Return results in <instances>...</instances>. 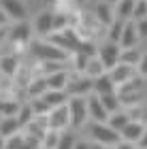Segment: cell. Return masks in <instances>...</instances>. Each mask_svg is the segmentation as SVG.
<instances>
[{
  "label": "cell",
  "mask_w": 147,
  "mask_h": 149,
  "mask_svg": "<svg viewBox=\"0 0 147 149\" xmlns=\"http://www.w3.org/2000/svg\"><path fill=\"white\" fill-rule=\"evenodd\" d=\"M4 149H9V147H4Z\"/></svg>",
  "instance_id": "cell-45"
},
{
  "label": "cell",
  "mask_w": 147,
  "mask_h": 149,
  "mask_svg": "<svg viewBox=\"0 0 147 149\" xmlns=\"http://www.w3.org/2000/svg\"><path fill=\"white\" fill-rule=\"evenodd\" d=\"M60 136H62V132H58V130H47V134L43 136V147H45V149H56V145L60 143Z\"/></svg>",
  "instance_id": "cell-32"
},
{
  "label": "cell",
  "mask_w": 147,
  "mask_h": 149,
  "mask_svg": "<svg viewBox=\"0 0 147 149\" xmlns=\"http://www.w3.org/2000/svg\"><path fill=\"white\" fill-rule=\"evenodd\" d=\"M30 24L26 22H13L11 24V30H9V43L15 47H28L30 45V40H32V32H30ZM19 51V49H17Z\"/></svg>",
  "instance_id": "cell-5"
},
{
  "label": "cell",
  "mask_w": 147,
  "mask_h": 149,
  "mask_svg": "<svg viewBox=\"0 0 147 149\" xmlns=\"http://www.w3.org/2000/svg\"><path fill=\"white\" fill-rule=\"evenodd\" d=\"M128 115H130V119H134V121H143V124H147V109L143 107V102H139L134 107H128Z\"/></svg>",
  "instance_id": "cell-30"
},
{
  "label": "cell",
  "mask_w": 147,
  "mask_h": 149,
  "mask_svg": "<svg viewBox=\"0 0 147 149\" xmlns=\"http://www.w3.org/2000/svg\"><path fill=\"white\" fill-rule=\"evenodd\" d=\"M107 2H109V4H115V2H117V0H107Z\"/></svg>",
  "instance_id": "cell-43"
},
{
  "label": "cell",
  "mask_w": 147,
  "mask_h": 149,
  "mask_svg": "<svg viewBox=\"0 0 147 149\" xmlns=\"http://www.w3.org/2000/svg\"><path fill=\"white\" fill-rule=\"evenodd\" d=\"M134 147H137L134 143H128V141H119V143L113 147V149H134Z\"/></svg>",
  "instance_id": "cell-38"
},
{
  "label": "cell",
  "mask_w": 147,
  "mask_h": 149,
  "mask_svg": "<svg viewBox=\"0 0 147 149\" xmlns=\"http://www.w3.org/2000/svg\"><path fill=\"white\" fill-rule=\"evenodd\" d=\"M4 147H6V139L0 136V149H4Z\"/></svg>",
  "instance_id": "cell-42"
},
{
  "label": "cell",
  "mask_w": 147,
  "mask_h": 149,
  "mask_svg": "<svg viewBox=\"0 0 147 149\" xmlns=\"http://www.w3.org/2000/svg\"><path fill=\"white\" fill-rule=\"evenodd\" d=\"M32 119H34V111H32V104L28 102V100H24L22 107H19V111H17V121H19V124H22V128H24V126H28Z\"/></svg>",
  "instance_id": "cell-27"
},
{
  "label": "cell",
  "mask_w": 147,
  "mask_h": 149,
  "mask_svg": "<svg viewBox=\"0 0 147 149\" xmlns=\"http://www.w3.org/2000/svg\"><path fill=\"white\" fill-rule=\"evenodd\" d=\"M137 72L141 74V77H147V53L141 56V62H139V66H137Z\"/></svg>",
  "instance_id": "cell-36"
},
{
  "label": "cell",
  "mask_w": 147,
  "mask_h": 149,
  "mask_svg": "<svg viewBox=\"0 0 147 149\" xmlns=\"http://www.w3.org/2000/svg\"><path fill=\"white\" fill-rule=\"evenodd\" d=\"M94 19L102 26V28H109V26L115 22V11H113V4H109L107 0L98 2L96 9H94Z\"/></svg>",
  "instance_id": "cell-14"
},
{
  "label": "cell",
  "mask_w": 147,
  "mask_h": 149,
  "mask_svg": "<svg viewBox=\"0 0 147 149\" xmlns=\"http://www.w3.org/2000/svg\"><path fill=\"white\" fill-rule=\"evenodd\" d=\"M88 115H90V121H107V119H109V115H111L109 111L105 109L100 96L94 94V92L88 96Z\"/></svg>",
  "instance_id": "cell-8"
},
{
  "label": "cell",
  "mask_w": 147,
  "mask_h": 149,
  "mask_svg": "<svg viewBox=\"0 0 147 149\" xmlns=\"http://www.w3.org/2000/svg\"><path fill=\"white\" fill-rule=\"evenodd\" d=\"M0 26H11V19H9V15L0 9Z\"/></svg>",
  "instance_id": "cell-39"
},
{
  "label": "cell",
  "mask_w": 147,
  "mask_h": 149,
  "mask_svg": "<svg viewBox=\"0 0 147 149\" xmlns=\"http://www.w3.org/2000/svg\"><path fill=\"white\" fill-rule=\"evenodd\" d=\"M119 53H122V47H119V43H113V40L107 38L105 43L98 45V53H96V56L100 58V62L105 64V68L111 70L113 66L119 62Z\"/></svg>",
  "instance_id": "cell-6"
},
{
  "label": "cell",
  "mask_w": 147,
  "mask_h": 149,
  "mask_svg": "<svg viewBox=\"0 0 147 149\" xmlns=\"http://www.w3.org/2000/svg\"><path fill=\"white\" fill-rule=\"evenodd\" d=\"M134 24H137V30H139V36H141V40L147 38V17L139 19V22H134Z\"/></svg>",
  "instance_id": "cell-35"
},
{
  "label": "cell",
  "mask_w": 147,
  "mask_h": 149,
  "mask_svg": "<svg viewBox=\"0 0 147 149\" xmlns=\"http://www.w3.org/2000/svg\"><path fill=\"white\" fill-rule=\"evenodd\" d=\"M68 26H72L68 13H53V32L64 30V28H68Z\"/></svg>",
  "instance_id": "cell-31"
},
{
  "label": "cell",
  "mask_w": 147,
  "mask_h": 149,
  "mask_svg": "<svg viewBox=\"0 0 147 149\" xmlns=\"http://www.w3.org/2000/svg\"><path fill=\"white\" fill-rule=\"evenodd\" d=\"M53 13L56 11H41L34 19V30L41 38H47L53 32Z\"/></svg>",
  "instance_id": "cell-12"
},
{
  "label": "cell",
  "mask_w": 147,
  "mask_h": 149,
  "mask_svg": "<svg viewBox=\"0 0 147 149\" xmlns=\"http://www.w3.org/2000/svg\"><path fill=\"white\" fill-rule=\"evenodd\" d=\"M47 121H49V130H58V132L70 130L68 102L62 104V107H56V109H51V111H49V115H47Z\"/></svg>",
  "instance_id": "cell-7"
},
{
  "label": "cell",
  "mask_w": 147,
  "mask_h": 149,
  "mask_svg": "<svg viewBox=\"0 0 147 149\" xmlns=\"http://www.w3.org/2000/svg\"><path fill=\"white\" fill-rule=\"evenodd\" d=\"M19 130H22V124L17 121V117H0V136L9 139Z\"/></svg>",
  "instance_id": "cell-23"
},
{
  "label": "cell",
  "mask_w": 147,
  "mask_h": 149,
  "mask_svg": "<svg viewBox=\"0 0 147 149\" xmlns=\"http://www.w3.org/2000/svg\"><path fill=\"white\" fill-rule=\"evenodd\" d=\"M102 72H107V68H105V64L100 62V58H98V56L88 58V64H85L83 74H88L90 79H96V77H100Z\"/></svg>",
  "instance_id": "cell-24"
},
{
  "label": "cell",
  "mask_w": 147,
  "mask_h": 149,
  "mask_svg": "<svg viewBox=\"0 0 147 149\" xmlns=\"http://www.w3.org/2000/svg\"><path fill=\"white\" fill-rule=\"evenodd\" d=\"M66 92H68V96H90V94L94 92V79H90L88 74H83V72L70 70Z\"/></svg>",
  "instance_id": "cell-4"
},
{
  "label": "cell",
  "mask_w": 147,
  "mask_h": 149,
  "mask_svg": "<svg viewBox=\"0 0 147 149\" xmlns=\"http://www.w3.org/2000/svg\"><path fill=\"white\" fill-rule=\"evenodd\" d=\"M111 92H117V83L111 79L109 70H107V72L100 74V77L94 79V94L102 96V94H111Z\"/></svg>",
  "instance_id": "cell-18"
},
{
  "label": "cell",
  "mask_w": 147,
  "mask_h": 149,
  "mask_svg": "<svg viewBox=\"0 0 147 149\" xmlns=\"http://www.w3.org/2000/svg\"><path fill=\"white\" fill-rule=\"evenodd\" d=\"M88 132H90V141L92 143L115 147L119 141H122V134H119L115 128H111L107 121H90L88 124Z\"/></svg>",
  "instance_id": "cell-2"
},
{
  "label": "cell",
  "mask_w": 147,
  "mask_h": 149,
  "mask_svg": "<svg viewBox=\"0 0 147 149\" xmlns=\"http://www.w3.org/2000/svg\"><path fill=\"white\" fill-rule=\"evenodd\" d=\"M113 11H115V19L130 22L132 13H134V0H117V2L113 4Z\"/></svg>",
  "instance_id": "cell-19"
},
{
  "label": "cell",
  "mask_w": 147,
  "mask_h": 149,
  "mask_svg": "<svg viewBox=\"0 0 147 149\" xmlns=\"http://www.w3.org/2000/svg\"><path fill=\"white\" fill-rule=\"evenodd\" d=\"M94 149H113L109 145H100V143H94Z\"/></svg>",
  "instance_id": "cell-41"
},
{
  "label": "cell",
  "mask_w": 147,
  "mask_h": 149,
  "mask_svg": "<svg viewBox=\"0 0 147 149\" xmlns=\"http://www.w3.org/2000/svg\"><path fill=\"white\" fill-rule=\"evenodd\" d=\"M141 56H143V51L139 49V47H128V49H122V53H119V62L130 64V66H139Z\"/></svg>",
  "instance_id": "cell-25"
},
{
  "label": "cell",
  "mask_w": 147,
  "mask_h": 149,
  "mask_svg": "<svg viewBox=\"0 0 147 149\" xmlns=\"http://www.w3.org/2000/svg\"><path fill=\"white\" fill-rule=\"evenodd\" d=\"M124 24L126 22H122V19H115L109 28V32H107V38L109 40H113V43H119V38H122V32H124Z\"/></svg>",
  "instance_id": "cell-29"
},
{
  "label": "cell",
  "mask_w": 147,
  "mask_h": 149,
  "mask_svg": "<svg viewBox=\"0 0 147 149\" xmlns=\"http://www.w3.org/2000/svg\"><path fill=\"white\" fill-rule=\"evenodd\" d=\"M28 102L32 104L34 115H49V111H51V107L47 104V100H45L43 96H38V98H28Z\"/></svg>",
  "instance_id": "cell-28"
},
{
  "label": "cell",
  "mask_w": 147,
  "mask_h": 149,
  "mask_svg": "<svg viewBox=\"0 0 147 149\" xmlns=\"http://www.w3.org/2000/svg\"><path fill=\"white\" fill-rule=\"evenodd\" d=\"M141 43V36H139V30H137V24L134 19L124 24V32H122V38H119V47L122 49H128V47H139Z\"/></svg>",
  "instance_id": "cell-13"
},
{
  "label": "cell",
  "mask_w": 147,
  "mask_h": 149,
  "mask_svg": "<svg viewBox=\"0 0 147 149\" xmlns=\"http://www.w3.org/2000/svg\"><path fill=\"white\" fill-rule=\"evenodd\" d=\"M0 9L9 15L11 22H24L26 19V4L22 0H0Z\"/></svg>",
  "instance_id": "cell-11"
},
{
  "label": "cell",
  "mask_w": 147,
  "mask_h": 149,
  "mask_svg": "<svg viewBox=\"0 0 147 149\" xmlns=\"http://www.w3.org/2000/svg\"><path fill=\"white\" fill-rule=\"evenodd\" d=\"M72 149H94V143H92V141L77 139V141H75V147H72Z\"/></svg>",
  "instance_id": "cell-37"
},
{
  "label": "cell",
  "mask_w": 147,
  "mask_h": 149,
  "mask_svg": "<svg viewBox=\"0 0 147 149\" xmlns=\"http://www.w3.org/2000/svg\"><path fill=\"white\" fill-rule=\"evenodd\" d=\"M109 74H111V79L115 81L117 85H124V83H128V81H132L139 72H137V66H130V64L117 62V64L109 70Z\"/></svg>",
  "instance_id": "cell-10"
},
{
  "label": "cell",
  "mask_w": 147,
  "mask_h": 149,
  "mask_svg": "<svg viewBox=\"0 0 147 149\" xmlns=\"http://www.w3.org/2000/svg\"><path fill=\"white\" fill-rule=\"evenodd\" d=\"M43 149H45V147H43Z\"/></svg>",
  "instance_id": "cell-46"
},
{
  "label": "cell",
  "mask_w": 147,
  "mask_h": 149,
  "mask_svg": "<svg viewBox=\"0 0 147 149\" xmlns=\"http://www.w3.org/2000/svg\"><path fill=\"white\" fill-rule=\"evenodd\" d=\"M134 149H141V147H139V145H137V147H134Z\"/></svg>",
  "instance_id": "cell-44"
},
{
  "label": "cell",
  "mask_w": 147,
  "mask_h": 149,
  "mask_svg": "<svg viewBox=\"0 0 147 149\" xmlns=\"http://www.w3.org/2000/svg\"><path fill=\"white\" fill-rule=\"evenodd\" d=\"M24 100L17 98H0V117H17V111Z\"/></svg>",
  "instance_id": "cell-20"
},
{
  "label": "cell",
  "mask_w": 147,
  "mask_h": 149,
  "mask_svg": "<svg viewBox=\"0 0 147 149\" xmlns=\"http://www.w3.org/2000/svg\"><path fill=\"white\" fill-rule=\"evenodd\" d=\"M47 90H49V87H47L45 74H32L30 83L26 85V96H28V98H38V96H43Z\"/></svg>",
  "instance_id": "cell-16"
},
{
  "label": "cell",
  "mask_w": 147,
  "mask_h": 149,
  "mask_svg": "<svg viewBox=\"0 0 147 149\" xmlns=\"http://www.w3.org/2000/svg\"><path fill=\"white\" fill-rule=\"evenodd\" d=\"M75 134H72V130H64L62 136H60V143L56 145V149H72L75 147Z\"/></svg>",
  "instance_id": "cell-33"
},
{
  "label": "cell",
  "mask_w": 147,
  "mask_h": 149,
  "mask_svg": "<svg viewBox=\"0 0 147 149\" xmlns=\"http://www.w3.org/2000/svg\"><path fill=\"white\" fill-rule=\"evenodd\" d=\"M28 49H30V56L34 58L36 62H43V60H68L70 58L64 49H60L58 45H53L49 38L30 40Z\"/></svg>",
  "instance_id": "cell-1"
},
{
  "label": "cell",
  "mask_w": 147,
  "mask_h": 149,
  "mask_svg": "<svg viewBox=\"0 0 147 149\" xmlns=\"http://www.w3.org/2000/svg\"><path fill=\"white\" fill-rule=\"evenodd\" d=\"M147 17V0H134V13H132V19L139 22V19Z\"/></svg>",
  "instance_id": "cell-34"
},
{
  "label": "cell",
  "mask_w": 147,
  "mask_h": 149,
  "mask_svg": "<svg viewBox=\"0 0 147 149\" xmlns=\"http://www.w3.org/2000/svg\"><path fill=\"white\" fill-rule=\"evenodd\" d=\"M19 66H22V58H19V53L11 51V53H0V74H4V77H15Z\"/></svg>",
  "instance_id": "cell-9"
},
{
  "label": "cell",
  "mask_w": 147,
  "mask_h": 149,
  "mask_svg": "<svg viewBox=\"0 0 147 149\" xmlns=\"http://www.w3.org/2000/svg\"><path fill=\"white\" fill-rule=\"evenodd\" d=\"M43 98L47 100V104L51 109H56V107H62V104L68 102V92H64V90H47L43 94Z\"/></svg>",
  "instance_id": "cell-22"
},
{
  "label": "cell",
  "mask_w": 147,
  "mask_h": 149,
  "mask_svg": "<svg viewBox=\"0 0 147 149\" xmlns=\"http://www.w3.org/2000/svg\"><path fill=\"white\" fill-rule=\"evenodd\" d=\"M107 124H109L111 128H115L117 132H122L124 128L130 124V115H128V111H126V109H119V111H115V113H111V115H109Z\"/></svg>",
  "instance_id": "cell-21"
},
{
  "label": "cell",
  "mask_w": 147,
  "mask_h": 149,
  "mask_svg": "<svg viewBox=\"0 0 147 149\" xmlns=\"http://www.w3.org/2000/svg\"><path fill=\"white\" fill-rule=\"evenodd\" d=\"M139 147H141V149H147V130L141 134V139H139V143H137Z\"/></svg>",
  "instance_id": "cell-40"
},
{
  "label": "cell",
  "mask_w": 147,
  "mask_h": 149,
  "mask_svg": "<svg viewBox=\"0 0 147 149\" xmlns=\"http://www.w3.org/2000/svg\"><path fill=\"white\" fill-rule=\"evenodd\" d=\"M147 130V124H143V121H134V119H130V124L124 128L122 132V141H128V143H139V139H141V134Z\"/></svg>",
  "instance_id": "cell-15"
},
{
  "label": "cell",
  "mask_w": 147,
  "mask_h": 149,
  "mask_svg": "<svg viewBox=\"0 0 147 149\" xmlns=\"http://www.w3.org/2000/svg\"><path fill=\"white\" fill-rule=\"evenodd\" d=\"M100 100H102L105 109L109 111V113H115V111H119V109H124V107H122V100H119V94H117V92L102 94V96H100Z\"/></svg>",
  "instance_id": "cell-26"
},
{
  "label": "cell",
  "mask_w": 147,
  "mask_h": 149,
  "mask_svg": "<svg viewBox=\"0 0 147 149\" xmlns=\"http://www.w3.org/2000/svg\"><path fill=\"white\" fill-rule=\"evenodd\" d=\"M68 77H70V68L56 70V72H51V74H45L49 90H64V92H66V85H68Z\"/></svg>",
  "instance_id": "cell-17"
},
{
  "label": "cell",
  "mask_w": 147,
  "mask_h": 149,
  "mask_svg": "<svg viewBox=\"0 0 147 149\" xmlns=\"http://www.w3.org/2000/svg\"><path fill=\"white\" fill-rule=\"evenodd\" d=\"M68 115L70 130H81L90 124L88 115V96H68Z\"/></svg>",
  "instance_id": "cell-3"
}]
</instances>
